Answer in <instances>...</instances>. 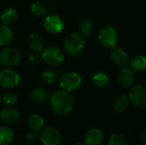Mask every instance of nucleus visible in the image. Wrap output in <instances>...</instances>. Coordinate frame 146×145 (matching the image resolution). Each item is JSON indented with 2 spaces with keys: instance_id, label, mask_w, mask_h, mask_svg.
<instances>
[{
  "instance_id": "f257e3e1",
  "label": "nucleus",
  "mask_w": 146,
  "mask_h": 145,
  "mask_svg": "<svg viewBox=\"0 0 146 145\" xmlns=\"http://www.w3.org/2000/svg\"><path fill=\"white\" fill-rule=\"evenodd\" d=\"M50 107L53 112L59 116L69 115L74 107V101L71 94L63 90L55 91L50 97Z\"/></svg>"
},
{
  "instance_id": "f03ea898",
  "label": "nucleus",
  "mask_w": 146,
  "mask_h": 145,
  "mask_svg": "<svg viewBox=\"0 0 146 145\" xmlns=\"http://www.w3.org/2000/svg\"><path fill=\"white\" fill-rule=\"evenodd\" d=\"M85 36L80 32H70L64 38L63 48L65 51L72 56H75L80 54L85 49Z\"/></svg>"
},
{
  "instance_id": "7ed1b4c3",
  "label": "nucleus",
  "mask_w": 146,
  "mask_h": 145,
  "mask_svg": "<svg viewBox=\"0 0 146 145\" xmlns=\"http://www.w3.org/2000/svg\"><path fill=\"white\" fill-rule=\"evenodd\" d=\"M41 59L50 67H58L64 62V54L58 47L48 46L41 52Z\"/></svg>"
},
{
  "instance_id": "20e7f679",
  "label": "nucleus",
  "mask_w": 146,
  "mask_h": 145,
  "mask_svg": "<svg viewBox=\"0 0 146 145\" xmlns=\"http://www.w3.org/2000/svg\"><path fill=\"white\" fill-rule=\"evenodd\" d=\"M119 36L117 31L111 26H104L100 30L98 35L99 44L105 49H112L116 46Z\"/></svg>"
},
{
  "instance_id": "39448f33",
  "label": "nucleus",
  "mask_w": 146,
  "mask_h": 145,
  "mask_svg": "<svg viewBox=\"0 0 146 145\" xmlns=\"http://www.w3.org/2000/svg\"><path fill=\"white\" fill-rule=\"evenodd\" d=\"M82 84L81 76L75 72H68L61 76L59 85L62 90L69 93L77 91Z\"/></svg>"
},
{
  "instance_id": "423d86ee",
  "label": "nucleus",
  "mask_w": 146,
  "mask_h": 145,
  "mask_svg": "<svg viewBox=\"0 0 146 145\" xmlns=\"http://www.w3.org/2000/svg\"><path fill=\"white\" fill-rule=\"evenodd\" d=\"M21 52L14 47H5L0 51V64L5 68L16 66L21 61Z\"/></svg>"
},
{
  "instance_id": "0eeeda50",
  "label": "nucleus",
  "mask_w": 146,
  "mask_h": 145,
  "mask_svg": "<svg viewBox=\"0 0 146 145\" xmlns=\"http://www.w3.org/2000/svg\"><path fill=\"white\" fill-rule=\"evenodd\" d=\"M128 97L130 103L136 107H146V85L134 84L129 90Z\"/></svg>"
},
{
  "instance_id": "6e6552de",
  "label": "nucleus",
  "mask_w": 146,
  "mask_h": 145,
  "mask_svg": "<svg viewBox=\"0 0 146 145\" xmlns=\"http://www.w3.org/2000/svg\"><path fill=\"white\" fill-rule=\"evenodd\" d=\"M62 134L58 129L48 126L42 129L39 134V140L43 145H60L62 143Z\"/></svg>"
},
{
  "instance_id": "1a4fd4ad",
  "label": "nucleus",
  "mask_w": 146,
  "mask_h": 145,
  "mask_svg": "<svg viewBox=\"0 0 146 145\" xmlns=\"http://www.w3.org/2000/svg\"><path fill=\"white\" fill-rule=\"evenodd\" d=\"M21 77L17 72L9 68L0 72V85L3 88L12 89L20 84Z\"/></svg>"
},
{
  "instance_id": "9d476101",
  "label": "nucleus",
  "mask_w": 146,
  "mask_h": 145,
  "mask_svg": "<svg viewBox=\"0 0 146 145\" xmlns=\"http://www.w3.org/2000/svg\"><path fill=\"white\" fill-rule=\"evenodd\" d=\"M43 26L44 30L49 33L57 34L62 31L64 27V23L60 16L55 14H50L45 15L44 20L43 21Z\"/></svg>"
},
{
  "instance_id": "9b49d317",
  "label": "nucleus",
  "mask_w": 146,
  "mask_h": 145,
  "mask_svg": "<svg viewBox=\"0 0 146 145\" xmlns=\"http://www.w3.org/2000/svg\"><path fill=\"white\" fill-rule=\"evenodd\" d=\"M117 80L119 85L123 88H131L135 84V72L127 66L123 67L117 74Z\"/></svg>"
},
{
  "instance_id": "f8f14e48",
  "label": "nucleus",
  "mask_w": 146,
  "mask_h": 145,
  "mask_svg": "<svg viewBox=\"0 0 146 145\" xmlns=\"http://www.w3.org/2000/svg\"><path fill=\"white\" fill-rule=\"evenodd\" d=\"M110 56L113 63L118 67L123 68L129 63V58L127 51L121 47L115 46L114 48H112Z\"/></svg>"
},
{
  "instance_id": "ddd939ff",
  "label": "nucleus",
  "mask_w": 146,
  "mask_h": 145,
  "mask_svg": "<svg viewBox=\"0 0 146 145\" xmlns=\"http://www.w3.org/2000/svg\"><path fill=\"white\" fill-rule=\"evenodd\" d=\"M104 140V132L98 128L88 130L84 137V143L86 145H101Z\"/></svg>"
},
{
  "instance_id": "4468645a",
  "label": "nucleus",
  "mask_w": 146,
  "mask_h": 145,
  "mask_svg": "<svg viewBox=\"0 0 146 145\" xmlns=\"http://www.w3.org/2000/svg\"><path fill=\"white\" fill-rule=\"evenodd\" d=\"M27 44L29 48L36 53H40L44 49V38L36 32L31 33L27 38Z\"/></svg>"
},
{
  "instance_id": "2eb2a0df",
  "label": "nucleus",
  "mask_w": 146,
  "mask_h": 145,
  "mask_svg": "<svg viewBox=\"0 0 146 145\" xmlns=\"http://www.w3.org/2000/svg\"><path fill=\"white\" fill-rule=\"evenodd\" d=\"M20 113L17 109L9 107L0 111V120L6 124H14L18 121Z\"/></svg>"
},
{
  "instance_id": "dca6fc26",
  "label": "nucleus",
  "mask_w": 146,
  "mask_h": 145,
  "mask_svg": "<svg viewBox=\"0 0 146 145\" xmlns=\"http://www.w3.org/2000/svg\"><path fill=\"white\" fill-rule=\"evenodd\" d=\"M45 124L44 117L39 114H33L27 119V126L33 132H39Z\"/></svg>"
},
{
  "instance_id": "f3484780",
  "label": "nucleus",
  "mask_w": 146,
  "mask_h": 145,
  "mask_svg": "<svg viewBox=\"0 0 146 145\" xmlns=\"http://www.w3.org/2000/svg\"><path fill=\"white\" fill-rule=\"evenodd\" d=\"M18 18V13L14 8H7L5 9L0 16L1 23L3 25L9 26L13 23H15L17 21Z\"/></svg>"
},
{
  "instance_id": "a211bd4d",
  "label": "nucleus",
  "mask_w": 146,
  "mask_h": 145,
  "mask_svg": "<svg viewBox=\"0 0 146 145\" xmlns=\"http://www.w3.org/2000/svg\"><path fill=\"white\" fill-rule=\"evenodd\" d=\"M129 103H130V100H129L128 96L126 94H121L115 99L114 103H113V109L116 113H119V114L123 113L127 109L129 106Z\"/></svg>"
},
{
  "instance_id": "6ab92c4d",
  "label": "nucleus",
  "mask_w": 146,
  "mask_h": 145,
  "mask_svg": "<svg viewBox=\"0 0 146 145\" xmlns=\"http://www.w3.org/2000/svg\"><path fill=\"white\" fill-rule=\"evenodd\" d=\"M15 139L14 131L6 126H0V145H9Z\"/></svg>"
},
{
  "instance_id": "aec40b11",
  "label": "nucleus",
  "mask_w": 146,
  "mask_h": 145,
  "mask_svg": "<svg viewBox=\"0 0 146 145\" xmlns=\"http://www.w3.org/2000/svg\"><path fill=\"white\" fill-rule=\"evenodd\" d=\"M130 68L134 72H142L146 69V56L144 55H137L129 61Z\"/></svg>"
},
{
  "instance_id": "412c9836",
  "label": "nucleus",
  "mask_w": 146,
  "mask_h": 145,
  "mask_svg": "<svg viewBox=\"0 0 146 145\" xmlns=\"http://www.w3.org/2000/svg\"><path fill=\"white\" fill-rule=\"evenodd\" d=\"M13 32L7 25H0V46H7L13 39Z\"/></svg>"
},
{
  "instance_id": "4be33fe9",
  "label": "nucleus",
  "mask_w": 146,
  "mask_h": 145,
  "mask_svg": "<svg viewBox=\"0 0 146 145\" xmlns=\"http://www.w3.org/2000/svg\"><path fill=\"white\" fill-rule=\"evenodd\" d=\"M31 97L33 100L38 103H44L50 98L49 93L46 91V89H44V87H40V86H37L32 89Z\"/></svg>"
},
{
  "instance_id": "5701e85b",
  "label": "nucleus",
  "mask_w": 146,
  "mask_h": 145,
  "mask_svg": "<svg viewBox=\"0 0 146 145\" xmlns=\"http://www.w3.org/2000/svg\"><path fill=\"white\" fill-rule=\"evenodd\" d=\"M92 83L94 85L99 88L105 87L110 83V78L108 74L103 72H98L92 76Z\"/></svg>"
},
{
  "instance_id": "b1692460",
  "label": "nucleus",
  "mask_w": 146,
  "mask_h": 145,
  "mask_svg": "<svg viewBox=\"0 0 146 145\" xmlns=\"http://www.w3.org/2000/svg\"><path fill=\"white\" fill-rule=\"evenodd\" d=\"M47 11L48 10H47L46 5L40 1L34 2L31 6V12L37 17L45 16L47 14Z\"/></svg>"
},
{
  "instance_id": "393cba45",
  "label": "nucleus",
  "mask_w": 146,
  "mask_h": 145,
  "mask_svg": "<svg viewBox=\"0 0 146 145\" xmlns=\"http://www.w3.org/2000/svg\"><path fill=\"white\" fill-rule=\"evenodd\" d=\"M93 30V24L89 19H83L79 23V31L83 36H89Z\"/></svg>"
},
{
  "instance_id": "a878e982",
  "label": "nucleus",
  "mask_w": 146,
  "mask_h": 145,
  "mask_svg": "<svg viewBox=\"0 0 146 145\" xmlns=\"http://www.w3.org/2000/svg\"><path fill=\"white\" fill-rule=\"evenodd\" d=\"M40 78L44 83L47 85H52L56 81L57 74L53 70H44L41 73Z\"/></svg>"
},
{
  "instance_id": "bb28decb",
  "label": "nucleus",
  "mask_w": 146,
  "mask_h": 145,
  "mask_svg": "<svg viewBox=\"0 0 146 145\" xmlns=\"http://www.w3.org/2000/svg\"><path fill=\"white\" fill-rule=\"evenodd\" d=\"M2 102L9 107H12L18 103V96L12 91H9L4 93L2 97Z\"/></svg>"
},
{
  "instance_id": "cd10ccee",
  "label": "nucleus",
  "mask_w": 146,
  "mask_h": 145,
  "mask_svg": "<svg viewBox=\"0 0 146 145\" xmlns=\"http://www.w3.org/2000/svg\"><path fill=\"white\" fill-rule=\"evenodd\" d=\"M108 145H127V142L121 134L113 133L109 138Z\"/></svg>"
},
{
  "instance_id": "c85d7f7f",
  "label": "nucleus",
  "mask_w": 146,
  "mask_h": 145,
  "mask_svg": "<svg viewBox=\"0 0 146 145\" xmlns=\"http://www.w3.org/2000/svg\"><path fill=\"white\" fill-rule=\"evenodd\" d=\"M38 138H39V135H38L37 133H35V132H33V131L31 132L27 133L26 135V140L29 143L36 142Z\"/></svg>"
},
{
  "instance_id": "c756f323",
  "label": "nucleus",
  "mask_w": 146,
  "mask_h": 145,
  "mask_svg": "<svg viewBox=\"0 0 146 145\" xmlns=\"http://www.w3.org/2000/svg\"><path fill=\"white\" fill-rule=\"evenodd\" d=\"M40 60H42L41 59V55H38V53H36V52L31 54L30 56H29V61L32 63H38V62H39Z\"/></svg>"
},
{
  "instance_id": "7c9ffc66",
  "label": "nucleus",
  "mask_w": 146,
  "mask_h": 145,
  "mask_svg": "<svg viewBox=\"0 0 146 145\" xmlns=\"http://www.w3.org/2000/svg\"><path fill=\"white\" fill-rule=\"evenodd\" d=\"M139 138H140V140L142 141V143H146V127L141 132Z\"/></svg>"
},
{
  "instance_id": "2f4dec72",
  "label": "nucleus",
  "mask_w": 146,
  "mask_h": 145,
  "mask_svg": "<svg viewBox=\"0 0 146 145\" xmlns=\"http://www.w3.org/2000/svg\"><path fill=\"white\" fill-rule=\"evenodd\" d=\"M74 145H86L84 142H77Z\"/></svg>"
},
{
  "instance_id": "473e14b6",
  "label": "nucleus",
  "mask_w": 146,
  "mask_h": 145,
  "mask_svg": "<svg viewBox=\"0 0 146 145\" xmlns=\"http://www.w3.org/2000/svg\"><path fill=\"white\" fill-rule=\"evenodd\" d=\"M2 103V96H1V94H0V103Z\"/></svg>"
},
{
  "instance_id": "72a5a7b5",
  "label": "nucleus",
  "mask_w": 146,
  "mask_h": 145,
  "mask_svg": "<svg viewBox=\"0 0 146 145\" xmlns=\"http://www.w3.org/2000/svg\"><path fill=\"white\" fill-rule=\"evenodd\" d=\"M142 145H146V143H143V144Z\"/></svg>"
},
{
  "instance_id": "f704fd0d",
  "label": "nucleus",
  "mask_w": 146,
  "mask_h": 145,
  "mask_svg": "<svg viewBox=\"0 0 146 145\" xmlns=\"http://www.w3.org/2000/svg\"><path fill=\"white\" fill-rule=\"evenodd\" d=\"M0 23H1V20H0Z\"/></svg>"
}]
</instances>
